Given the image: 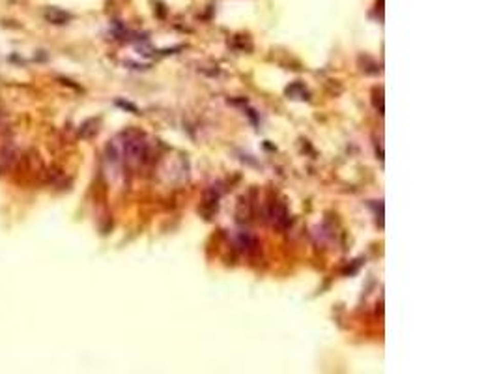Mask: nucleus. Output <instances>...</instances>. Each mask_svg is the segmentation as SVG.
I'll use <instances>...</instances> for the list:
<instances>
[{"label":"nucleus","instance_id":"nucleus-3","mask_svg":"<svg viewBox=\"0 0 499 374\" xmlns=\"http://www.w3.org/2000/svg\"><path fill=\"white\" fill-rule=\"evenodd\" d=\"M45 17H47L49 21L54 23V25H60V23H64L69 19L68 13H64V11H58V10H47L45 11Z\"/></svg>","mask_w":499,"mask_h":374},{"label":"nucleus","instance_id":"nucleus-2","mask_svg":"<svg viewBox=\"0 0 499 374\" xmlns=\"http://www.w3.org/2000/svg\"><path fill=\"white\" fill-rule=\"evenodd\" d=\"M269 215H271V221H273V225H275V227H279V228H282L288 223V213H286V210H284L282 206H273Z\"/></svg>","mask_w":499,"mask_h":374},{"label":"nucleus","instance_id":"nucleus-1","mask_svg":"<svg viewBox=\"0 0 499 374\" xmlns=\"http://www.w3.org/2000/svg\"><path fill=\"white\" fill-rule=\"evenodd\" d=\"M17 161V150L10 144H0V174L13 169Z\"/></svg>","mask_w":499,"mask_h":374},{"label":"nucleus","instance_id":"nucleus-4","mask_svg":"<svg viewBox=\"0 0 499 374\" xmlns=\"http://www.w3.org/2000/svg\"><path fill=\"white\" fill-rule=\"evenodd\" d=\"M6 126H8V120H6L4 112H0V129H4Z\"/></svg>","mask_w":499,"mask_h":374}]
</instances>
